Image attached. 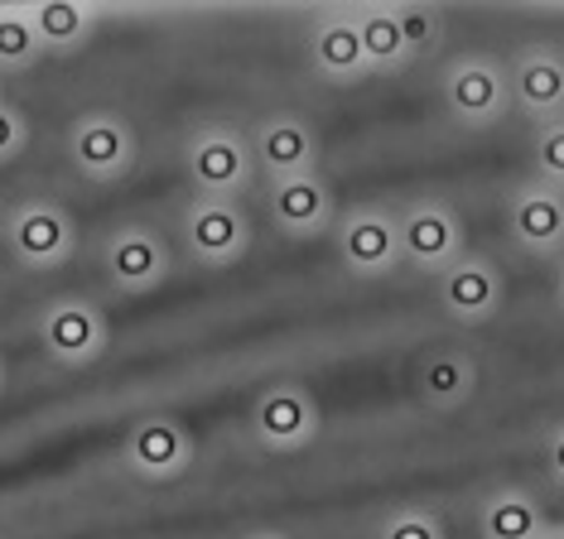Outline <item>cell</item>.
<instances>
[{
    "label": "cell",
    "mask_w": 564,
    "mask_h": 539,
    "mask_svg": "<svg viewBox=\"0 0 564 539\" xmlns=\"http://www.w3.org/2000/svg\"><path fill=\"white\" fill-rule=\"evenodd\" d=\"M444 101L448 111L458 116L464 125H492L502 121L507 107H511V82H507V68L482 54H468L458 63H448L444 73Z\"/></svg>",
    "instance_id": "cell-1"
},
{
    "label": "cell",
    "mask_w": 564,
    "mask_h": 539,
    "mask_svg": "<svg viewBox=\"0 0 564 539\" xmlns=\"http://www.w3.org/2000/svg\"><path fill=\"white\" fill-rule=\"evenodd\" d=\"M395 227H401V255L410 265L444 275L458 261V241L464 237H458V217L444 202H415Z\"/></svg>",
    "instance_id": "cell-2"
},
{
    "label": "cell",
    "mask_w": 564,
    "mask_h": 539,
    "mask_svg": "<svg viewBox=\"0 0 564 539\" xmlns=\"http://www.w3.org/2000/svg\"><path fill=\"white\" fill-rule=\"evenodd\" d=\"M440 304L458 323H487L502 308V275L478 255H458L440 275Z\"/></svg>",
    "instance_id": "cell-3"
},
{
    "label": "cell",
    "mask_w": 564,
    "mask_h": 539,
    "mask_svg": "<svg viewBox=\"0 0 564 539\" xmlns=\"http://www.w3.org/2000/svg\"><path fill=\"white\" fill-rule=\"evenodd\" d=\"M511 101L535 121H564V58L555 48H525L507 73Z\"/></svg>",
    "instance_id": "cell-4"
},
{
    "label": "cell",
    "mask_w": 564,
    "mask_h": 539,
    "mask_svg": "<svg viewBox=\"0 0 564 539\" xmlns=\"http://www.w3.org/2000/svg\"><path fill=\"white\" fill-rule=\"evenodd\" d=\"M507 222H511V237H517L531 255L564 251V193L550 188V184L517 188V193H511Z\"/></svg>",
    "instance_id": "cell-5"
},
{
    "label": "cell",
    "mask_w": 564,
    "mask_h": 539,
    "mask_svg": "<svg viewBox=\"0 0 564 539\" xmlns=\"http://www.w3.org/2000/svg\"><path fill=\"white\" fill-rule=\"evenodd\" d=\"M338 251L352 275H387V270H395V261H405L401 227L387 212H352L338 231Z\"/></svg>",
    "instance_id": "cell-6"
},
{
    "label": "cell",
    "mask_w": 564,
    "mask_h": 539,
    "mask_svg": "<svg viewBox=\"0 0 564 539\" xmlns=\"http://www.w3.org/2000/svg\"><path fill=\"white\" fill-rule=\"evenodd\" d=\"M188 178L203 188V198H227L251 178V150L227 131H208L188 145Z\"/></svg>",
    "instance_id": "cell-7"
},
{
    "label": "cell",
    "mask_w": 564,
    "mask_h": 539,
    "mask_svg": "<svg viewBox=\"0 0 564 539\" xmlns=\"http://www.w3.org/2000/svg\"><path fill=\"white\" fill-rule=\"evenodd\" d=\"M184 231H188V246L198 251V261L208 265L237 261L241 246H247V217L227 198H198L184 217Z\"/></svg>",
    "instance_id": "cell-8"
},
{
    "label": "cell",
    "mask_w": 564,
    "mask_h": 539,
    "mask_svg": "<svg viewBox=\"0 0 564 539\" xmlns=\"http://www.w3.org/2000/svg\"><path fill=\"white\" fill-rule=\"evenodd\" d=\"M68 150H73V160H78V169L83 174H93V178H111V174H121L126 164H131V131L117 121V116H83L78 125H73V140H68Z\"/></svg>",
    "instance_id": "cell-9"
},
{
    "label": "cell",
    "mask_w": 564,
    "mask_h": 539,
    "mask_svg": "<svg viewBox=\"0 0 564 539\" xmlns=\"http://www.w3.org/2000/svg\"><path fill=\"white\" fill-rule=\"evenodd\" d=\"M10 246H15L20 261H30V265H54L73 246V227H68V217H63L58 208L34 202V208L10 217Z\"/></svg>",
    "instance_id": "cell-10"
},
{
    "label": "cell",
    "mask_w": 564,
    "mask_h": 539,
    "mask_svg": "<svg viewBox=\"0 0 564 539\" xmlns=\"http://www.w3.org/2000/svg\"><path fill=\"white\" fill-rule=\"evenodd\" d=\"M44 342L63 362H87L107 342V323H101V314L93 304H58L44 318Z\"/></svg>",
    "instance_id": "cell-11"
},
{
    "label": "cell",
    "mask_w": 564,
    "mask_h": 539,
    "mask_svg": "<svg viewBox=\"0 0 564 539\" xmlns=\"http://www.w3.org/2000/svg\"><path fill=\"white\" fill-rule=\"evenodd\" d=\"M107 270L121 289H150L164 275V246L155 231H117L107 241Z\"/></svg>",
    "instance_id": "cell-12"
},
{
    "label": "cell",
    "mask_w": 564,
    "mask_h": 539,
    "mask_svg": "<svg viewBox=\"0 0 564 539\" xmlns=\"http://www.w3.org/2000/svg\"><path fill=\"white\" fill-rule=\"evenodd\" d=\"M256 160H261L275 178L310 174V160H314L310 125L294 121V116H275V121H265L261 135H256Z\"/></svg>",
    "instance_id": "cell-13"
},
{
    "label": "cell",
    "mask_w": 564,
    "mask_h": 539,
    "mask_svg": "<svg viewBox=\"0 0 564 539\" xmlns=\"http://www.w3.org/2000/svg\"><path fill=\"white\" fill-rule=\"evenodd\" d=\"M271 217L285 231H318L328 222V188L314 174H294L271 184Z\"/></svg>",
    "instance_id": "cell-14"
},
{
    "label": "cell",
    "mask_w": 564,
    "mask_h": 539,
    "mask_svg": "<svg viewBox=\"0 0 564 539\" xmlns=\"http://www.w3.org/2000/svg\"><path fill=\"white\" fill-rule=\"evenodd\" d=\"M256 433L275 448H294L314 433V409L294 385H275L261 405H256Z\"/></svg>",
    "instance_id": "cell-15"
},
{
    "label": "cell",
    "mask_w": 564,
    "mask_h": 539,
    "mask_svg": "<svg viewBox=\"0 0 564 539\" xmlns=\"http://www.w3.org/2000/svg\"><path fill=\"white\" fill-rule=\"evenodd\" d=\"M131 462L140 472H150V477H170V472H178L188 462V433L178 429L174 419H145V424H135V433H131Z\"/></svg>",
    "instance_id": "cell-16"
},
{
    "label": "cell",
    "mask_w": 564,
    "mask_h": 539,
    "mask_svg": "<svg viewBox=\"0 0 564 539\" xmlns=\"http://www.w3.org/2000/svg\"><path fill=\"white\" fill-rule=\"evenodd\" d=\"M478 530H482V539H541L545 510L525 492H492L482 501Z\"/></svg>",
    "instance_id": "cell-17"
},
{
    "label": "cell",
    "mask_w": 564,
    "mask_h": 539,
    "mask_svg": "<svg viewBox=\"0 0 564 539\" xmlns=\"http://www.w3.org/2000/svg\"><path fill=\"white\" fill-rule=\"evenodd\" d=\"M314 63L328 77H357V73L367 68V54H362V38H357L352 10H333V15L318 24V34H314Z\"/></svg>",
    "instance_id": "cell-18"
},
{
    "label": "cell",
    "mask_w": 564,
    "mask_h": 539,
    "mask_svg": "<svg viewBox=\"0 0 564 539\" xmlns=\"http://www.w3.org/2000/svg\"><path fill=\"white\" fill-rule=\"evenodd\" d=\"M352 24H357V38H362L367 68H395V63L410 58L395 6H362V10H352Z\"/></svg>",
    "instance_id": "cell-19"
},
{
    "label": "cell",
    "mask_w": 564,
    "mask_h": 539,
    "mask_svg": "<svg viewBox=\"0 0 564 539\" xmlns=\"http://www.w3.org/2000/svg\"><path fill=\"white\" fill-rule=\"evenodd\" d=\"M420 391H425L430 405H458L473 395V366L468 356L458 352H434L425 366H420Z\"/></svg>",
    "instance_id": "cell-20"
},
{
    "label": "cell",
    "mask_w": 564,
    "mask_h": 539,
    "mask_svg": "<svg viewBox=\"0 0 564 539\" xmlns=\"http://www.w3.org/2000/svg\"><path fill=\"white\" fill-rule=\"evenodd\" d=\"M34 38L48 48H68V44H78V38L87 34V24H93V15L78 6H68V0H44V6H34Z\"/></svg>",
    "instance_id": "cell-21"
},
{
    "label": "cell",
    "mask_w": 564,
    "mask_h": 539,
    "mask_svg": "<svg viewBox=\"0 0 564 539\" xmlns=\"http://www.w3.org/2000/svg\"><path fill=\"white\" fill-rule=\"evenodd\" d=\"M535 169H541V184L564 193V121H545L535 131Z\"/></svg>",
    "instance_id": "cell-22"
},
{
    "label": "cell",
    "mask_w": 564,
    "mask_h": 539,
    "mask_svg": "<svg viewBox=\"0 0 564 539\" xmlns=\"http://www.w3.org/2000/svg\"><path fill=\"white\" fill-rule=\"evenodd\" d=\"M395 20H401L410 54H430L434 38H440V24H444L440 10H430V6H395Z\"/></svg>",
    "instance_id": "cell-23"
},
{
    "label": "cell",
    "mask_w": 564,
    "mask_h": 539,
    "mask_svg": "<svg viewBox=\"0 0 564 539\" xmlns=\"http://www.w3.org/2000/svg\"><path fill=\"white\" fill-rule=\"evenodd\" d=\"M40 38H34L30 15H0V63H24L34 58Z\"/></svg>",
    "instance_id": "cell-24"
},
{
    "label": "cell",
    "mask_w": 564,
    "mask_h": 539,
    "mask_svg": "<svg viewBox=\"0 0 564 539\" xmlns=\"http://www.w3.org/2000/svg\"><path fill=\"white\" fill-rule=\"evenodd\" d=\"M381 539H444V530L425 516V510H401V516L387 520Z\"/></svg>",
    "instance_id": "cell-25"
},
{
    "label": "cell",
    "mask_w": 564,
    "mask_h": 539,
    "mask_svg": "<svg viewBox=\"0 0 564 539\" xmlns=\"http://www.w3.org/2000/svg\"><path fill=\"white\" fill-rule=\"evenodd\" d=\"M20 140H24V125H20V116L0 107V160H10V154L20 150Z\"/></svg>",
    "instance_id": "cell-26"
},
{
    "label": "cell",
    "mask_w": 564,
    "mask_h": 539,
    "mask_svg": "<svg viewBox=\"0 0 564 539\" xmlns=\"http://www.w3.org/2000/svg\"><path fill=\"white\" fill-rule=\"evenodd\" d=\"M545 462H550V472H555V482L564 486V424L555 433H550V443H545Z\"/></svg>",
    "instance_id": "cell-27"
},
{
    "label": "cell",
    "mask_w": 564,
    "mask_h": 539,
    "mask_svg": "<svg viewBox=\"0 0 564 539\" xmlns=\"http://www.w3.org/2000/svg\"><path fill=\"white\" fill-rule=\"evenodd\" d=\"M555 299H560V308H564V261H560V270H555Z\"/></svg>",
    "instance_id": "cell-28"
},
{
    "label": "cell",
    "mask_w": 564,
    "mask_h": 539,
    "mask_svg": "<svg viewBox=\"0 0 564 539\" xmlns=\"http://www.w3.org/2000/svg\"><path fill=\"white\" fill-rule=\"evenodd\" d=\"M541 539H564V525H545V535Z\"/></svg>",
    "instance_id": "cell-29"
},
{
    "label": "cell",
    "mask_w": 564,
    "mask_h": 539,
    "mask_svg": "<svg viewBox=\"0 0 564 539\" xmlns=\"http://www.w3.org/2000/svg\"><path fill=\"white\" fill-rule=\"evenodd\" d=\"M256 539H280V535H256Z\"/></svg>",
    "instance_id": "cell-30"
}]
</instances>
